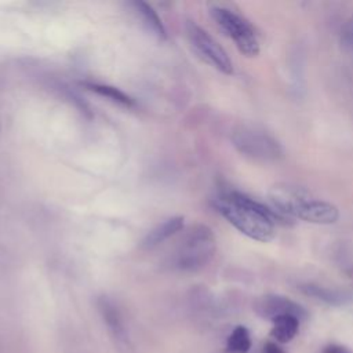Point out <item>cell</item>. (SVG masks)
<instances>
[{
  "instance_id": "7",
  "label": "cell",
  "mask_w": 353,
  "mask_h": 353,
  "mask_svg": "<svg viewBox=\"0 0 353 353\" xmlns=\"http://www.w3.org/2000/svg\"><path fill=\"white\" fill-rule=\"evenodd\" d=\"M254 309L261 317L272 321L277 317L287 314L295 316L299 320L306 317V310L301 305L281 295H263L259 299H256V302L254 303Z\"/></svg>"
},
{
  "instance_id": "5",
  "label": "cell",
  "mask_w": 353,
  "mask_h": 353,
  "mask_svg": "<svg viewBox=\"0 0 353 353\" xmlns=\"http://www.w3.org/2000/svg\"><path fill=\"white\" fill-rule=\"evenodd\" d=\"M186 34L188 39L194 48V51L211 66L219 70L223 74L233 73V63L228 55V52L221 47V44L210 36L203 28L196 25L192 21L186 23Z\"/></svg>"
},
{
  "instance_id": "14",
  "label": "cell",
  "mask_w": 353,
  "mask_h": 353,
  "mask_svg": "<svg viewBox=\"0 0 353 353\" xmlns=\"http://www.w3.org/2000/svg\"><path fill=\"white\" fill-rule=\"evenodd\" d=\"M84 87L101 97L110 99L114 103L121 105V106H127V108L134 106V101L116 87H112L108 84H98V83H84Z\"/></svg>"
},
{
  "instance_id": "12",
  "label": "cell",
  "mask_w": 353,
  "mask_h": 353,
  "mask_svg": "<svg viewBox=\"0 0 353 353\" xmlns=\"http://www.w3.org/2000/svg\"><path fill=\"white\" fill-rule=\"evenodd\" d=\"M299 288L303 294H306V295H309L314 299L323 301L328 305H342V303H345L346 301L350 299V295L345 291L327 288V287H323V285H319V284L307 283V284L299 285Z\"/></svg>"
},
{
  "instance_id": "2",
  "label": "cell",
  "mask_w": 353,
  "mask_h": 353,
  "mask_svg": "<svg viewBox=\"0 0 353 353\" xmlns=\"http://www.w3.org/2000/svg\"><path fill=\"white\" fill-rule=\"evenodd\" d=\"M216 240L205 225L193 226L174 254V266L183 272H196L204 268L214 256Z\"/></svg>"
},
{
  "instance_id": "13",
  "label": "cell",
  "mask_w": 353,
  "mask_h": 353,
  "mask_svg": "<svg viewBox=\"0 0 353 353\" xmlns=\"http://www.w3.org/2000/svg\"><path fill=\"white\" fill-rule=\"evenodd\" d=\"M299 330V319L291 314L281 316L273 320V327L270 330V335L279 343H287L294 339Z\"/></svg>"
},
{
  "instance_id": "1",
  "label": "cell",
  "mask_w": 353,
  "mask_h": 353,
  "mask_svg": "<svg viewBox=\"0 0 353 353\" xmlns=\"http://www.w3.org/2000/svg\"><path fill=\"white\" fill-rule=\"evenodd\" d=\"M215 210L247 237L268 243L274 237V225L285 223V218L255 199L229 190L214 200Z\"/></svg>"
},
{
  "instance_id": "3",
  "label": "cell",
  "mask_w": 353,
  "mask_h": 353,
  "mask_svg": "<svg viewBox=\"0 0 353 353\" xmlns=\"http://www.w3.org/2000/svg\"><path fill=\"white\" fill-rule=\"evenodd\" d=\"M210 14L216 25L234 41L239 51L245 57H256L259 54V41L252 25L233 10L214 4Z\"/></svg>"
},
{
  "instance_id": "15",
  "label": "cell",
  "mask_w": 353,
  "mask_h": 353,
  "mask_svg": "<svg viewBox=\"0 0 353 353\" xmlns=\"http://www.w3.org/2000/svg\"><path fill=\"white\" fill-rule=\"evenodd\" d=\"M228 352L230 353H247L251 347V336L244 325H237L228 338Z\"/></svg>"
},
{
  "instance_id": "11",
  "label": "cell",
  "mask_w": 353,
  "mask_h": 353,
  "mask_svg": "<svg viewBox=\"0 0 353 353\" xmlns=\"http://www.w3.org/2000/svg\"><path fill=\"white\" fill-rule=\"evenodd\" d=\"M137 14L139 15V18L142 19L143 25L148 28V30L154 34L157 39L160 40H165L167 39V30L160 19V17L157 15V12L153 10V7L145 1H135L132 3Z\"/></svg>"
},
{
  "instance_id": "10",
  "label": "cell",
  "mask_w": 353,
  "mask_h": 353,
  "mask_svg": "<svg viewBox=\"0 0 353 353\" xmlns=\"http://www.w3.org/2000/svg\"><path fill=\"white\" fill-rule=\"evenodd\" d=\"M182 228H183V218L182 216H172V218L164 221L163 223L157 225L156 228H153L146 234V237L143 239L142 245L145 248H153V247L161 244L163 241H165L167 239L172 237Z\"/></svg>"
},
{
  "instance_id": "17",
  "label": "cell",
  "mask_w": 353,
  "mask_h": 353,
  "mask_svg": "<svg viewBox=\"0 0 353 353\" xmlns=\"http://www.w3.org/2000/svg\"><path fill=\"white\" fill-rule=\"evenodd\" d=\"M262 353H285V350L280 345H277L276 342H266L263 345Z\"/></svg>"
},
{
  "instance_id": "6",
  "label": "cell",
  "mask_w": 353,
  "mask_h": 353,
  "mask_svg": "<svg viewBox=\"0 0 353 353\" xmlns=\"http://www.w3.org/2000/svg\"><path fill=\"white\" fill-rule=\"evenodd\" d=\"M269 199L274 211L283 218H295L298 208L309 199V194L302 188L288 183H277L269 190Z\"/></svg>"
},
{
  "instance_id": "18",
  "label": "cell",
  "mask_w": 353,
  "mask_h": 353,
  "mask_svg": "<svg viewBox=\"0 0 353 353\" xmlns=\"http://www.w3.org/2000/svg\"><path fill=\"white\" fill-rule=\"evenodd\" d=\"M321 353H350V352L341 345H328L321 350Z\"/></svg>"
},
{
  "instance_id": "8",
  "label": "cell",
  "mask_w": 353,
  "mask_h": 353,
  "mask_svg": "<svg viewBox=\"0 0 353 353\" xmlns=\"http://www.w3.org/2000/svg\"><path fill=\"white\" fill-rule=\"evenodd\" d=\"M99 310H101L102 319L106 324V328H108L109 334L112 335L117 349L121 353H130L131 343H130L125 325L123 323V319H121L117 307L108 298H101L99 299Z\"/></svg>"
},
{
  "instance_id": "19",
  "label": "cell",
  "mask_w": 353,
  "mask_h": 353,
  "mask_svg": "<svg viewBox=\"0 0 353 353\" xmlns=\"http://www.w3.org/2000/svg\"><path fill=\"white\" fill-rule=\"evenodd\" d=\"M0 134H1V125H0Z\"/></svg>"
},
{
  "instance_id": "9",
  "label": "cell",
  "mask_w": 353,
  "mask_h": 353,
  "mask_svg": "<svg viewBox=\"0 0 353 353\" xmlns=\"http://www.w3.org/2000/svg\"><path fill=\"white\" fill-rule=\"evenodd\" d=\"M295 218L317 225H331L338 221L339 211L334 204L328 201L309 197L301 204Z\"/></svg>"
},
{
  "instance_id": "4",
  "label": "cell",
  "mask_w": 353,
  "mask_h": 353,
  "mask_svg": "<svg viewBox=\"0 0 353 353\" xmlns=\"http://www.w3.org/2000/svg\"><path fill=\"white\" fill-rule=\"evenodd\" d=\"M232 142L241 154L261 163L279 161L284 156V149L276 138L252 127L236 130L232 135Z\"/></svg>"
},
{
  "instance_id": "16",
  "label": "cell",
  "mask_w": 353,
  "mask_h": 353,
  "mask_svg": "<svg viewBox=\"0 0 353 353\" xmlns=\"http://www.w3.org/2000/svg\"><path fill=\"white\" fill-rule=\"evenodd\" d=\"M341 44L345 50H353V14L341 28Z\"/></svg>"
}]
</instances>
